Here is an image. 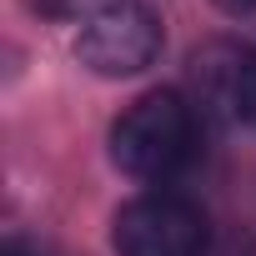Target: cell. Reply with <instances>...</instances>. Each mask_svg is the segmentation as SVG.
<instances>
[{"instance_id":"277c9868","label":"cell","mask_w":256,"mask_h":256,"mask_svg":"<svg viewBox=\"0 0 256 256\" xmlns=\"http://www.w3.org/2000/svg\"><path fill=\"white\" fill-rule=\"evenodd\" d=\"M251 46H231V40H211L191 56V90L201 110L221 116V120H241V100H246V76H251Z\"/></svg>"},{"instance_id":"5b68a950","label":"cell","mask_w":256,"mask_h":256,"mask_svg":"<svg viewBox=\"0 0 256 256\" xmlns=\"http://www.w3.org/2000/svg\"><path fill=\"white\" fill-rule=\"evenodd\" d=\"M90 6H96V0H26V10H36L46 20H70V16H80Z\"/></svg>"},{"instance_id":"3957f363","label":"cell","mask_w":256,"mask_h":256,"mask_svg":"<svg viewBox=\"0 0 256 256\" xmlns=\"http://www.w3.org/2000/svg\"><path fill=\"white\" fill-rule=\"evenodd\" d=\"M206 211L176 191L136 196L110 221V246L120 256H206Z\"/></svg>"},{"instance_id":"7a4b0ae2","label":"cell","mask_w":256,"mask_h":256,"mask_svg":"<svg viewBox=\"0 0 256 256\" xmlns=\"http://www.w3.org/2000/svg\"><path fill=\"white\" fill-rule=\"evenodd\" d=\"M161 16L146 0H100V6L80 20L76 56L90 76L120 80V76H141L161 56Z\"/></svg>"},{"instance_id":"8992f818","label":"cell","mask_w":256,"mask_h":256,"mask_svg":"<svg viewBox=\"0 0 256 256\" xmlns=\"http://www.w3.org/2000/svg\"><path fill=\"white\" fill-rule=\"evenodd\" d=\"M241 120L256 131V56H251V76H246V100H241Z\"/></svg>"},{"instance_id":"52a82bcc","label":"cell","mask_w":256,"mask_h":256,"mask_svg":"<svg viewBox=\"0 0 256 256\" xmlns=\"http://www.w3.org/2000/svg\"><path fill=\"white\" fill-rule=\"evenodd\" d=\"M216 6H221L226 16H251V10H256V0H216Z\"/></svg>"},{"instance_id":"6da1fadb","label":"cell","mask_w":256,"mask_h":256,"mask_svg":"<svg viewBox=\"0 0 256 256\" xmlns=\"http://www.w3.org/2000/svg\"><path fill=\"white\" fill-rule=\"evenodd\" d=\"M196 151V106L181 90H146L110 126V161L136 181L176 176Z\"/></svg>"},{"instance_id":"ba28073f","label":"cell","mask_w":256,"mask_h":256,"mask_svg":"<svg viewBox=\"0 0 256 256\" xmlns=\"http://www.w3.org/2000/svg\"><path fill=\"white\" fill-rule=\"evenodd\" d=\"M0 256H30V251H26L20 241H6V251H0Z\"/></svg>"}]
</instances>
